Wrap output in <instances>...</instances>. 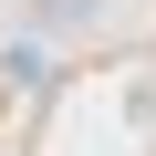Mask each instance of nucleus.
Returning a JSON list of instances; mask_svg holds the SVG:
<instances>
[{
  "mask_svg": "<svg viewBox=\"0 0 156 156\" xmlns=\"http://www.w3.org/2000/svg\"><path fill=\"white\" fill-rule=\"evenodd\" d=\"M94 11H104V0H31V21H42V31H83Z\"/></svg>",
  "mask_w": 156,
  "mask_h": 156,
  "instance_id": "nucleus-1",
  "label": "nucleus"
}]
</instances>
